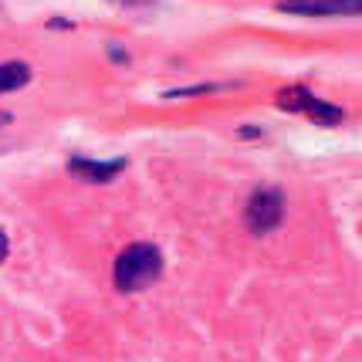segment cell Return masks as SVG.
<instances>
[{
    "label": "cell",
    "instance_id": "6da1fadb",
    "mask_svg": "<svg viewBox=\"0 0 362 362\" xmlns=\"http://www.w3.org/2000/svg\"><path fill=\"white\" fill-rule=\"evenodd\" d=\"M159 274H163V251L156 244H146V240L129 244L112 264V284L122 295H136L142 288L156 284Z\"/></svg>",
    "mask_w": 362,
    "mask_h": 362
},
{
    "label": "cell",
    "instance_id": "7a4b0ae2",
    "mask_svg": "<svg viewBox=\"0 0 362 362\" xmlns=\"http://www.w3.org/2000/svg\"><path fill=\"white\" fill-rule=\"evenodd\" d=\"M284 221V193L278 187H257L247 197L244 206V223L254 234H271Z\"/></svg>",
    "mask_w": 362,
    "mask_h": 362
},
{
    "label": "cell",
    "instance_id": "3957f363",
    "mask_svg": "<svg viewBox=\"0 0 362 362\" xmlns=\"http://www.w3.org/2000/svg\"><path fill=\"white\" fill-rule=\"evenodd\" d=\"M274 105L284 112H301V115H312V122L318 126H339L346 119V112L332 102H322L312 88H301V85H291V88H281Z\"/></svg>",
    "mask_w": 362,
    "mask_h": 362
},
{
    "label": "cell",
    "instance_id": "277c9868",
    "mask_svg": "<svg viewBox=\"0 0 362 362\" xmlns=\"http://www.w3.org/2000/svg\"><path fill=\"white\" fill-rule=\"evenodd\" d=\"M278 11L295 17H359L362 0H278Z\"/></svg>",
    "mask_w": 362,
    "mask_h": 362
},
{
    "label": "cell",
    "instance_id": "5b68a950",
    "mask_svg": "<svg viewBox=\"0 0 362 362\" xmlns=\"http://www.w3.org/2000/svg\"><path fill=\"white\" fill-rule=\"evenodd\" d=\"M126 166H129L126 159H88V156L68 159V173L81 180V183H112Z\"/></svg>",
    "mask_w": 362,
    "mask_h": 362
},
{
    "label": "cell",
    "instance_id": "8992f818",
    "mask_svg": "<svg viewBox=\"0 0 362 362\" xmlns=\"http://www.w3.org/2000/svg\"><path fill=\"white\" fill-rule=\"evenodd\" d=\"M31 81V68L24 62H0V95L17 92Z\"/></svg>",
    "mask_w": 362,
    "mask_h": 362
},
{
    "label": "cell",
    "instance_id": "52a82bcc",
    "mask_svg": "<svg viewBox=\"0 0 362 362\" xmlns=\"http://www.w3.org/2000/svg\"><path fill=\"white\" fill-rule=\"evenodd\" d=\"M109 54H112V62H119V64L129 62V54H126V51H122L119 45H115V41H109Z\"/></svg>",
    "mask_w": 362,
    "mask_h": 362
},
{
    "label": "cell",
    "instance_id": "ba28073f",
    "mask_svg": "<svg viewBox=\"0 0 362 362\" xmlns=\"http://www.w3.org/2000/svg\"><path fill=\"white\" fill-rule=\"evenodd\" d=\"M7 251H11V240H7V230L0 227V264H4V257H7Z\"/></svg>",
    "mask_w": 362,
    "mask_h": 362
},
{
    "label": "cell",
    "instance_id": "9c48e42d",
    "mask_svg": "<svg viewBox=\"0 0 362 362\" xmlns=\"http://www.w3.org/2000/svg\"><path fill=\"white\" fill-rule=\"evenodd\" d=\"M254 136H261V129H254V126H244V129H240V139H254Z\"/></svg>",
    "mask_w": 362,
    "mask_h": 362
},
{
    "label": "cell",
    "instance_id": "30bf717a",
    "mask_svg": "<svg viewBox=\"0 0 362 362\" xmlns=\"http://www.w3.org/2000/svg\"><path fill=\"white\" fill-rule=\"evenodd\" d=\"M7 122H14V115H11V112H0V129L7 126Z\"/></svg>",
    "mask_w": 362,
    "mask_h": 362
},
{
    "label": "cell",
    "instance_id": "8fae6325",
    "mask_svg": "<svg viewBox=\"0 0 362 362\" xmlns=\"http://www.w3.org/2000/svg\"><path fill=\"white\" fill-rule=\"evenodd\" d=\"M112 4H122V7H136V4H146V0H112Z\"/></svg>",
    "mask_w": 362,
    "mask_h": 362
}]
</instances>
